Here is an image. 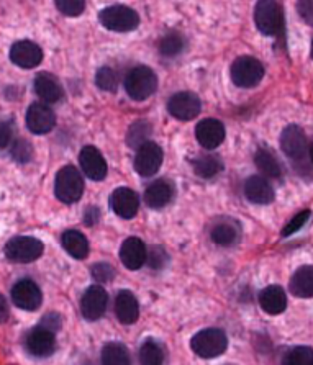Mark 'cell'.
<instances>
[{
  "mask_svg": "<svg viewBox=\"0 0 313 365\" xmlns=\"http://www.w3.org/2000/svg\"><path fill=\"white\" fill-rule=\"evenodd\" d=\"M163 149L155 141H148L136 151L135 170L141 177L155 175L163 164Z\"/></svg>",
  "mask_w": 313,
  "mask_h": 365,
  "instance_id": "30bf717a",
  "label": "cell"
},
{
  "mask_svg": "<svg viewBox=\"0 0 313 365\" xmlns=\"http://www.w3.org/2000/svg\"><path fill=\"white\" fill-rule=\"evenodd\" d=\"M297 10L299 15L307 21V24L313 25V2H299Z\"/></svg>",
  "mask_w": 313,
  "mask_h": 365,
  "instance_id": "b9f144b4",
  "label": "cell"
},
{
  "mask_svg": "<svg viewBox=\"0 0 313 365\" xmlns=\"http://www.w3.org/2000/svg\"><path fill=\"white\" fill-rule=\"evenodd\" d=\"M5 319H7V303L2 298V322H5Z\"/></svg>",
  "mask_w": 313,
  "mask_h": 365,
  "instance_id": "f6af8a7d",
  "label": "cell"
},
{
  "mask_svg": "<svg viewBox=\"0 0 313 365\" xmlns=\"http://www.w3.org/2000/svg\"><path fill=\"white\" fill-rule=\"evenodd\" d=\"M173 195H174V187L171 182L161 179V180L153 182V184L148 187L145 192V202L148 207L159 210L166 207V205L173 200Z\"/></svg>",
  "mask_w": 313,
  "mask_h": 365,
  "instance_id": "cb8c5ba5",
  "label": "cell"
},
{
  "mask_svg": "<svg viewBox=\"0 0 313 365\" xmlns=\"http://www.w3.org/2000/svg\"><path fill=\"white\" fill-rule=\"evenodd\" d=\"M108 295L101 285H92L84 292L81 298V312L82 317L89 322H97L98 318L103 317L107 309Z\"/></svg>",
  "mask_w": 313,
  "mask_h": 365,
  "instance_id": "8fae6325",
  "label": "cell"
},
{
  "mask_svg": "<svg viewBox=\"0 0 313 365\" xmlns=\"http://www.w3.org/2000/svg\"><path fill=\"white\" fill-rule=\"evenodd\" d=\"M40 326H43V328H46L49 331H53V333H56V331L61 328V317H59L58 313H48L46 317L41 319Z\"/></svg>",
  "mask_w": 313,
  "mask_h": 365,
  "instance_id": "60d3db41",
  "label": "cell"
},
{
  "mask_svg": "<svg viewBox=\"0 0 313 365\" xmlns=\"http://www.w3.org/2000/svg\"><path fill=\"white\" fill-rule=\"evenodd\" d=\"M284 365H313V349L307 346L294 347L285 354Z\"/></svg>",
  "mask_w": 313,
  "mask_h": 365,
  "instance_id": "836d02e7",
  "label": "cell"
},
{
  "mask_svg": "<svg viewBox=\"0 0 313 365\" xmlns=\"http://www.w3.org/2000/svg\"><path fill=\"white\" fill-rule=\"evenodd\" d=\"M190 347L202 359H213L222 356L228 347V339L225 331L218 328L202 329L190 341Z\"/></svg>",
  "mask_w": 313,
  "mask_h": 365,
  "instance_id": "277c9868",
  "label": "cell"
},
{
  "mask_svg": "<svg viewBox=\"0 0 313 365\" xmlns=\"http://www.w3.org/2000/svg\"><path fill=\"white\" fill-rule=\"evenodd\" d=\"M115 314L123 324H133L140 317V305L133 293L122 290L115 300Z\"/></svg>",
  "mask_w": 313,
  "mask_h": 365,
  "instance_id": "44dd1931",
  "label": "cell"
},
{
  "mask_svg": "<svg viewBox=\"0 0 313 365\" xmlns=\"http://www.w3.org/2000/svg\"><path fill=\"white\" fill-rule=\"evenodd\" d=\"M96 84L98 88H101V91L115 92L118 87V77H117V74H115V71L112 68L103 66V68L97 71Z\"/></svg>",
  "mask_w": 313,
  "mask_h": 365,
  "instance_id": "e575fe53",
  "label": "cell"
},
{
  "mask_svg": "<svg viewBox=\"0 0 313 365\" xmlns=\"http://www.w3.org/2000/svg\"><path fill=\"white\" fill-rule=\"evenodd\" d=\"M232 81L235 86L241 88L256 87L265 77V66L261 61L251 56H241L232 64Z\"/></svg>",
  "mask_w": 313,
  "mask_h": 365,
  "instance_id": "8992f818",
  "label": "cell"
},
{
  "mask_svg": "<svg viewBox=\"0 0 313 365\" xmlns=\"http://www.w3.org/2000/svg\"><path fill=\"white\" fill-rule=\"evenodd\" d=\"M10 61L19 68L31 69L36 68L43 61V51L36 43L21 40L14 43L12 48H10Z\"/></svg>",
  "mask_w": 313,
  "mask_h": 365,
  "instance_id": "5bb4252c",
  "label": "cell"
},
{
  "mask_svg": "<svg viewBox=\"0 0 313 365\" xmlns=\"http://www.w3.org/2000/svg\"><path fill=\"white\" fill-rule=\"evenodd\" d=\"M110 207H112L113 213L120 218H133L140 208L138 193L131 189H126V187H120L110 197Z\"/></svg>",
  "mask_w": 313,
  "mask_h": 365,
  "instance_id": "2e32d148",
  "label": "cell"
},
{
  "mask_svg": "<svg viewBox=\"0 0 313 365\" xmlns=\"http://www.w3.org/2000/svg\"><path fill=\"white\" fill-rule=\"evenodd\" d=\"M255 164L256 168L267 177H274V179H277V177L282 175L281 163H279V159L274 156L272 153H269L267 149H260V151L256 153Z\"/></svg>",
  "mask_w": 313,
  "mask_h": 365,
  "instance_id": "f546056e",
  "label": "cell"
},
{
  "mask_svg": "<svg viewBox=\"0 0 313 365\" xmlns=\"http://www.w3.org/2000/svg\"><path fill=\"white\" fill-rule=\"evenodd\" d=\"M210 237L218 246H232L240 237V226L233 220H220L212 226Z\"/></svg>",
  "mask_w": 313,
  "mask_h": 365,
  "instance_id": "d4e9b609",
  "label": "cell"
},
{
  "mask_svg": "<svg viewBox=\"0 0 313 365\" xmlns=\"http://www.w3.org/2000/svg\"><path fill=\"white\" fill-rule=\"evenodd\" d=\"M290 292L300 298L313 297V265H304L297 269V272L290 279Z\"/></svg>",
  "mask_w": 313,
  "mask_h": 365,
  "instance_id": "4316f807",
  "label": "cell"
},
{
  "mask_svg": "<svg viewBox=\"0 0 313 365\" xmlns=\"http://www.w3.org/2000/svg\"><path fill=\"white\" fill-rule=\"evenodd\" d=\"M309 153H310V159H312V163H313V143H312V145H310Z\"/></svg>",
  "mask_w": 313,
  "mask_h": 365,
  "instance_id": "bcb514c9",
  "label": "cell"
},
{
  "mask_svg": "<svg viewBox=\"0 0 313 365\" xmlns=\"http://www.w3.org/2000/svg\"><path fill=\"white\" fill-rule=\"evenodd\" d=\"M101 362L102 365H131L130 354L120 342H108L103 346Z\"/></svg>",
  "mask_w": 313,
  "mask_h": 365,
  "instance_id": "f1b7e54d",
  "label": "cell"
},
{
  "mask_svg": "<svg viewBox=\"0 0 313 365\" xmlns=\"http://www.w3.org/2000/svg\"><path fill=\"white\" fill-rule=\"evenodd\" d=\"M194 173L202 179H212L223 170V163L217 154H202L192 163Z\"/></svg>",
  "mask_w": 313,
  "mask_h": 365,
  "instance_id": "83f0119b",
  "label": "cell"
},
{
  "mask_svg": "<svg viewBox=\"0 0 313 365\" xmlns=\"http://www.w3.org/2000/svg\"><path fill=\"white\" fill-rule=\"evenodd\" d=\"M82 192H84V180L74 165H64L59 169L54 182V195L63 203H76L81 200Z\"/></svg>",
  "mask_w": 313,
  "mask_h": 365,
  "instance_id": "3957f363",
  "label": "cell"
},
{
  "mask_svg": "<svg viewBox=\"0 0 313 365\" xmlns=\"http://www.w3.org/2000/svg\"><path fill=\"white\" fill-rule=\"evenodd\" d=\"M45 251V245L31 236H16L5 245V256L12 262H33Z\"/></svg>",
  "mask_w": 313,
  "mask_h": 365,
  "instance_id": "52a82bcc",
  "label": "cell"
},
{
  "mask_svg": "<svg viewBox=\"0 0 313 365\" xmlns=\"http://www.w3.org/2000/svg\"><path fill=\"white\" fill-rule=\"evenodd\" d=\"M151 135V125L145 120L135 121L133 125L128 128V133H126V145L130 148H133L138 151L141 146H145L148 140H150Z\"/></svg>",
  "mask_w": 313,
  "mask_h": 365,
  "instance_id": "4dcf8cb0",
  "label": "cell"
},
{
  "mask_svg": "<svg viewBox=\"0 0 313 365\" xmlns=\"http://www.w3.org/2000/svg\"><path fill=\"white\" fill-rule=\"evenodd\" d=\"M310 217H312L310 210H305V212H300L299 215H295V217L284 226L282 237H289V236H292L294 233H297V231H300L307 223H309Z\"/></svg>",
  "mask_w": 313,
  "mask_h": 365,
  "instance_id": "8d00e7d4",
  "label": "cell"
},
{
  "mask_svg": "<svg viewBox=\"0 0 313 365\" xmlns=\"http://www.w3.org/2000/svg\"><path fill=\"white\" fill-rule=\"evenodd\" d=\"M202 108L200 98L192 92H178L169 98L168 110L175 120L190 121L199 117Z\"/></svg>",
  "mask_w": 313,
  "mask_h": 365,
  "instance_id": "ba28073f",
  "label": "cell"
},
{
  "mask_svg": "<svg viewBox=\"0 0 313 365\" xmlns=\"http://www.w3.org/2000/svg\"><path fill=\"white\" fill-rule=\"evenodd\" d=\"M195 136L200 146H204L205 149H215L225 140V126L222 121L215 118H205L197 125Z\"/></svg>",
  "mask_w": 313,
  "mask_h": 365,
  "instance_id": "d6986e66",
  "label": "cell"
},
{
  "mask_svg": "<svg viewBox=\"0 0 313 365\" xmlns=\"http://www.w3.org/2000/svg\"><path fill=\"white\" fill-rule=\"evenodd\" d=\"M14 121H4L2 123V148H7L12 143V133H14Z\"/></svg>",
  "mask_w": 313,
  "mask_h": 365,
  "instance_id": "7bdbcfd3",
  "label": "cell"
},
{
  "mask_svg": "<svg viewBox=\"0 0 313 365\" xmlns=\"http://www.w3.org/2000/svg\"><path fill=\"white\" fill-rule=\"evenodd\" d=\"M260 305L267 314H272V317L284 313V309L287 308V297H285L282 287H266V289L260 293Z\"/></svg>",
  "mask_w": 313,
  "mask_h": 365,
  "instance_id": "603a6c76",
  "label": "cell"
},
{
  "mask_svg": "<svg viewBox=\"0 0 313 365\" xmlns=\"http://www.w3.org/2000/svg\"><path fill=\"white\" fill-rule=\"evenodd\" d=\"M125 91L133 101H146L158 91V76L146 66H136L125 77Z\"/></svg>",
  "mask_w": 313,
  "mask_h": 365,
  "instance_id": "7a4b0ae2",
  "label": "cell"
},
{
  "mask_svg": "<svg viewBox=\"0 0 313 365\" xmlns=\"http://www.w3.org/2000/svg\"><path fill=\"white\" fill-rule=\"evenodd\" d=\"M56 9L63 15L79 16L86 10V2L84 0H59L56 2Z\"/></svg>",
  "mask_w": 313,
  "mask_h": 365,
  "instance_id": "f35d334b",
  "label": "cell"
},
{
  "mask_svg": "<svg viewBox=\"0 0 313 365\" xmlns=\"http://www.w3.org/2000/svg\"><path fill=\"white\" fill-rule=\"evenodd\" d=\"M98 21L106 26L107 30L126 33L138 29L140 15L133 9L125 7V5H112L101 10L98 14Z\"/></svg>",
  "mask_w": 313,
  "mask_h": 365,
  "instance_id": "5b68a950",
  "label": "cell"
},
{
  "mask_svg": "<svg viewBox=\"0 0 313 365\" xmlns=\"http://www.w3.org/2000/svg\"><path fill=\"white\" fill-rule=\"evenodd\" d=\"M81 168L84 174L92 180H103L107 177V163L103 156L94 146L82 148L79 154Z\"/></svg>",
  "mask_w": 313,
  "mask_h": 365,
  "instance_id": "e0dca14e",
  "label": "cell"
},
{
  "mask_svg": "<svg viewBox=\"0 0 313 365\" xmlns=\"http://www.w3.org/2000/svg\"><path fill=\"white\" fill-rule=\"evenodd\" d=\"M310 54H312V58H313V41H312V53Z\"/></svg>",
  "mask_w": 313,
  "mask_h": 365,
  "instance_id": "7dc6e473",
  "label": "cell"
},
{
  "mask_svg": "<svg viewBox=\"0 0 313 365\" xmlns=\"http://www.w3.org/2000/svg\"><path fill=\"white\" fill-rule=\"evenodd\" d=\"M255 21L257 30L266 36H284V10L279 2H262L256 4Z\"/></svg>",
  "mask_w": 313,
  "mask_h": 365,
  "instance_id": "6da1fadb",
  "label": "cell"
},
{
  "mask_svg": "<svg viewBox=\"0 0 313 365\" xmlns=\"http://www.w3.org/2000/svg\"><path fill=\"white\" fill-rule=\"evenodd\" d=\"M164 362V349L159 342L148 339L140 347V364L141 365H163Z\"/></svg>",
  "mask_w": 313,
  "mask_h": 365,
  "instance_id": "d6a6232c",
  "label": "cell"
},
{
  "mask_svg": "<svg viewBox=\"0 0 313 365\" xmlns=\"http://www.w3.org/2000/svg\"><path fill=\"white\" fill-rule=\"evenodd\" d=\"M10 297H12L14 305H16L21 309H26V312H35L41 307L43 293L35 282L30 279L19 280L12 287V292H10Z\"/></svg>",
  "mask_w": 313,
  "mask_h": 365,
  "instance_id": "9c48e42d",
  "label": "cell"
},
{
  "mask_svg": "<svg viewBox=\"0 0 313 365\" xmlns=\"http://www.w3.org/2000/svg\"><path fill=\"white\" fill-rule=\"evenodd\" d=\"M120 261L130 270H138L148 261V251L145 242L140 237H128L120 247Z\"/></svg>",
  "mask_w": 313,
  "mask_h": 365,
  "instance_id": "ac0fdd59",
  "label": "cell"
},
{
  "mask_svg": "<svg viewBox=\"0 0 313 365\" xmlns=\"http://www.w3.org/2000/svg\"><path fill=\"white\" fill-rule=\"evenodd\" d=\"M10 154H12V158L16 163L26 164L31 161L33 146L30 145V141L26 140H16L12 143V146H10Z\"/></svg>",
  "mask_w": 313,
  "mask_h": 365,
  "instance_id": "d590c367",
  "label": "cell"
},
{
  "mask_svg": "<svg viewBox=\"0 0 313 365\" xmlns=\"http://www.w3.org/2000/svg\"><path fill=\"white\" fill-rule=\"evenodd\" d=\"M56 125V115L45 103H31L26 110V128L35 135H46Z\"/></svg>",
  "mask_w": 313,
  "mask_h": 365,
  "instance_id": "4fadbf2b",
  "label": "cell"
},
{
  "mask_svg": "<svg viewBox=\"0 0 313 365\" xmlns=\"http://www.w3.org/2000/svg\"><path fill=\"white\" fill-rule=\"evenodd\" d=\"M185 38L179 31H169L159 41V53L166 58H174L184 51Z\"/></svg>",
  "mask_w": 313,
  "mask_h": 365,
  "instance_id": "1f68e13d",
  "label": "cell"
},
{
  "mask_svg": "<svg viewBox=\"0 0 313 365\" xmlns=\"http://www.w3.org/2000/svg\"><path fill=\"white\" fill-rule=\"evenodd\" d=\"M92 275H94V279L97 282L106 284V282H110L115 277V269L107 262H101V264H96L94 267H92Z\"/></svg>",
  "mask_w": 313,
  "mask_h": 365,
  "instance_id": "ab89813d",
  "label": "cell"
},
{
  "mask_svg": "<svg viewBox=\"0 0 313 365\" xmlns=\"http://www.w3.org/2000/svg\"><path fill=\"white\" fill-rule=\"evenodd\" d=\"M281 148L285 156L290 159H302L309 149V141L304 130L297 125L285 126L281 135Z\"/></svg>",
  "mask_w": 313,
  "mask_h": 365,
  "instance_id": "9a60e30c",
  "label": "cell"
},
{
  "mask_svg": "<svg viewBox=\"0 0 313 365\" xmlns=\"http://www.w3.org/2000/svg\"><path fill=\"white\" fill-rule=\"evenodd\" d=\"M25 347L33 357H48L56 349V337L53 331L38 324L26 334Z\"/></svg>",
  "mask_w": 313,
  "mask_h": 365,
  "instance_id": "7c38bea8",
  "label": "cell"
},
{
  "mask_svg": "<svg viewBox=\"0 0 313 365\" xmlns=\"http://www.w3.org/2000/svg\"><path fill=\"white\" fill-rule=\"evenodd\" d=\"M245 197L251 203L256 205H269L274 202V189L272 185L261 175H252L245 182Z\"/></svg>",
  "mask_w": 313,
  "mask_h": 365,
  "instance_id": "ffe728a7",
  "label": "cell"
},
{
  "mask_svg": "<svg viewBox=\"0 0 313 365\" xmlns=\"http://www.w3.org/2000/svg\"><path fill=\"white\" fill-rule=\"evenodd\" d=\"M35 92L43 102L54 103L63 98V87L56 77L49 73H40L35 77Z\"/></svg>",
  "mask_w": 313,
  "mask_h": 365,
  "instance_id": "7402d4cb",
  "label": "cell"
},
{
  "mask_svg": "<svg viewBox=\"0 0 313 365\" xmlns=\"http://www.w3.org/2000/svg\"><path fill=\"white\" fill-rule=\"evenodd\" d=\"M148 265L155 270H161L168 265L169 262V256L168 252L164 251L163 246H153L148 252Z\"/></svg>",
  "mask_w": 313,
  "mask_h": 365,
  "instance_id": "74e56055",
  "label": "cell"
},
{
  "mask_svg": "<svg viewBox=\"0 0 313 365\" xmlns=\"http://www.w3.org/2000/svg\"><path fill=\"white\" fill-rule=\"evenodd\" d=\"M63 247L69 256H73L78 261H82L89 256V242H87V237L81 233V231L76 230H68L64 231L61 236Z\"/></svg>",
  "mask_w": 313,
  "mask_h": 365,
  "instance_id": "484cf974",
  "label": "cell"
},
{
  "mask_svg": "<svg viewBox=\"0 0 313 365\" xmlns=\"http://www.w3.org/2000/svg\"><path fill=\"white\" fill-rule=\"evenodd\" d=\"M101 220V210L97 207H89L84 213V223L87 226H94L97 221Z\"/></svg>",
  "mask_w": 313,
  "mask_h": 365,
  "instance_id": "ee69618b",
  "label": "cell"
}]
</instances>
